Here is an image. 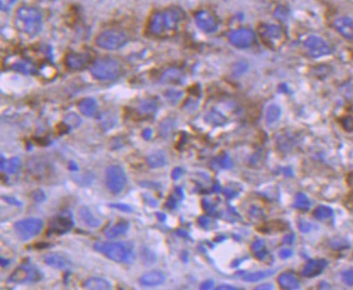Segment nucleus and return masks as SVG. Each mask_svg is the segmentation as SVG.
Here are the masks:
<instances>
[{
  "mask_svg": "<svg viewBox=\"0 0 353 290\" xmlns=\"http://www.w3.org/2000/svg\"><path fill=\"white\" fill-rule=\"evenodd\" d=\"M79 112L86 117H94L97 112V102L92 98L80 100L77 104Z\"/></svg>",
  "mask_w": 353,
  "mask_h": 290,
  "instance_id": "6ab92c4d",
  "label": "nucleus"
},
{
  "mask_svg": "<svg viewBox=\"0 0 353 290\" xmlns=\"http://www.w3.org/2000/svg\"><path fill=\"white\" fill-rule=\"evenodd\" d=\"M299 229H300L301 232L307 233V232H309L310 229H311V225H310V223H308V222H306V221H301V222L299 223Z\"/></svg>",
  "mask_w": 353,
  "mask_h": 290,
  "instance_id": "58836bf2",
  "label": "nucleus"
},
{
  "mask_svg": "<svg viewBox=\"0 0 353 290\" xmlns=\"http://www.w3.org/2000/svg\"><path fill=\"white\" fill-rule=\"evenodd\" d=\"M181 176H183V169L179 168V167H176L173 169V171H172V179L173 180H178Z\"/></svg>",
  "mask_w": 353,
  "mask_h": 290,
  "instance_id": "4c0bfd02",
  "label": "nucleus"
},
{
  "mask_svg": "<svg viewBox=\"0 0 353 290\" xmlns=\"http://www.w3.org/2000/svg\"><path fill=\"white\" fill-rule=\"evenodd\" d=\"M278 283L282 289L286 290H295L299 289L300 283L297 276L292 272H283L278 277Z\"/></svg>",
  "mask_w": 353,
  "mask_h": 290,
  "instance_id": "a211bd4d",
  "label": "nucleus"
},
{
  "mask_svg": "<svg viewBox=\"0 0 353 290\" xmlns=\"http://www.w3.org/2000/svg\"><path fill=\"white\" fill-rule=\"evenodd\" d=\"M256 289H272V285L271 284H265L263 286H259Z\"/></svg>",
  "mask_w": 353,
  "mask_h": 290,
  "instance_id": "8fccbe9b",
  "label": "nucleus"
},
{
  "mask_svg": "<svg viewBox=\"0 0 353 290\" xmlns=\"http://www.w3.org/2000/svg\"><path fill=\"white\" fill-rule=\"evenodd\" d=\"M184 18V13L177 8H169L156 12L148 23V31L154 36H165L174 33Z\"/></svg>",
  "mask_w": 353,
  "mask_h": 290,
  "instance_id": "f257e3e1",
  "label": "nucleus"
},
{
  "mask_svg": "<svg viewBox=\"0 0 353 290\" xmlns=\"http://www.w3.org/2000/svg\"><path fill=\"white\" fill-rule=\"evenodd\" d=\"M21 166H22L21 159H19L18 157H12L11 159H9V161L5 163V166L2 168V170L7 175H14L18 171Z\"/></svg>",
  "mask_w": 353,
  "mask_h": 290,
  "instance_id": "393cba45",
  "label": "nucleus"
},
{
  "mask_svg": "<svg viewBox=\"0 0 353 290\" xmlns=\"http://www.w3.org/2000/svg\"><path fill=\"white\" fill-rule=\"evenodd\" d=\"M110 207H113L115 209H119V210H121V211H124V212H132L133 211L132 208H131L130 206L123 205V204H113V205H110Z\"/></svg>",
  "mask_w": 353,
  "mask_h": 290,
  "instance_id": "c9c22d12",
  "label": "nucleus"
},
{
  "mask_svg": "<svg viewBox=\"0 0 353 290\" xmlns=\"http://www.w3.org/2000/svg\"><path fill=\"white\" fill-rule=\"evenodd\" d=\"M94 248L99 254L118 263L127 262L130 259V250L122 243H97Z\"/></svg>",
  "mask_w": 353,
  "mask_h": 290,
  "instance_id": "0eeeda50",
  "label": "nucleus"
},
{
  "mask_svg": "<svg viewBox=\"0 0 353 290\" xmlns=\"http://www.w3.org/2000/svg\"><path fill=\"white\" fill-rule=\"evenodd\" d=\"M333 215H334V211H333V209L328 206L322 205L314 210V217L317 220H320V221H324V220L331 218Z\"/></svg>",
  "mask_w": 353,
  "mask_h": 290,
  "instance_id": "a878e982",
  "label": "nucleus"
},
{
  "mask_svg": "<svg viewBox=\"0 0 353 290\" xmlns=\"http://www.w3.org/2000/svg\"><path fill=\"white\" fill-rule=\"evenodd\" d=\"M293 241H294V235H289V237L288 236L285 237V242H287V244H292Z\"/></svg>",
  "mask_w": 353,
  "mask_h": 290,
  "instance_id": "09e8293b",
  "label": "nucleus"
},
{
  "mask_svg": "<svg viewBox=\"0 0 353 290\" xmlns=\"http://www.w3.org/2000/svg\"><path fill=\"white\" fill-rule=\"evenodd\" d=\"M294 206L298 210H302V211H307V210L310 209L311 203L309 201V198L304 193H297L296 196H295Z\"/></svg>",
  "mask_w": 353,
  "mask_h": 290,
  "instance_id": "c756f323",
  "label": "nucleus"
},
{
  "mask_svg": "<svg viewBox=\"0 0 353 290\" xmlns=\"http://www.w3.org/2000/svg\"><path fill=\"white\" fill-rule=\"evenodd\" d=\"M327 266V261L324 259H316V260H310L306 263L301 271V275L307 278H312L320 275L322 272L324 271Z\"/></svg>",
  "mask_w": 353,
  "mask_h": 290,
  "instance_id": "ddd939ff",
  "label": "nucleus"
},
{
  "mask_svg": "<svg viewBox=\"0 0 353 290\" xmlns=\"http://www.w3.org/2000/svg\"><path fill=\"white\" fill-rule=\"evenodd\" d=\"M196 23L198 25V27L201 29V31H203L204 33L211 34V33H214L217 31L218 28V23L216 21L215 16L212 14L210 11H200L196 14Z\"/></svg>",
  "mask_w": 353,
  "mask_h": 290,
  "instance_id": "f8f14e48",
  "label": "nucleus"
},
{
  "mask_svg": "<svg viewBox=\"0 0 353 290\" xmlns=\"http://www.w3.org/2000/svg\"><path fill=\"white\" fill-rule=\"evenodd\" d=\"M198 222L201 226H203V227H206L210 223V220L207 217H201L199 220H198Z\"/></svg>",
  "mask_w": 353,
  "mask_h": 290,
  "instance_id": "a19ab883",
  "label": "nucleus"
},
{
  "mask_svg": "<svg viewBox=\"0 0 353 290\" xmlns=\"http://www.w3.org/2000/svg\"><path fill=\"white\" fill-rule=\"evenodd\" d=\"M89 62V57L87 56V54L84 53H69L67 54L66 59H65V64L68 68L73 69V71H80V69H82L85 66H87Z\"/></svg>",
  "mask_w": 353,
  "mask_h": 290,
  "instance_id": "dca6fc26",
  "label": "nucleus"
},
{
  "mask_svg": "<svg viewBox=\"0 0 353 290\" xmlns=\"http://www.w3.org/2000/svg\"><path fill=\"white\" fill-rule=\"evenodd\" d=\"M84 288L92 289V290H108L112 289L113 286L107 279L103 277H91L85 282Z\"/></svg>",
  "mask_w": 353,
  "mask_h": 290,
  "instance_id": "412c9836",
  "label": "nucleus"
},
{
  "mask_svg": "<svg viewBox=\"0 0 353 290\" xmlns=\"http://www.w3.org/2000/svg\"><path fill=\"white\" fill-rule=\"evenodd\" d=\"M341 277L344 283L348 286L353 287V267H350L341 273Z\"/></svg>",
  "mask_w": 353,
  "mask_h": 290,
  "instance_id": "473e14b6",
  "label": "nucleus"
},
{
  "mask_svg": "<svg viewBox=\"0 0 353 290\" xmlns=\"http://www.w3.org/2000/svg\"><path fill=\"white\" fill-rule=\"evenodd\" d=\"M43 274L39 271L38 267L30 264V263H23L19 265L15 271L10 275L9 283L13 284H25V283H33L38 282L41 279Z\"/></svg>",
  "mask_w": 353,
  "mask_h": 290,
  "instance_id": "6e6552de",
  "label": "nucleus"
},
{
  "mask_svg": "<svg viewBox=\"0 0 353 290\" xmlns=\"http://www.w3.org/2000/svg\"><path fill=\"white\" fill-rule=\"evenodd\" d=\"M214 286V282L213 281H206L204 283L201 284V289H211L212 287Z\"/></svg>",
  "mask_w": 353,
  "mask_h": 290,
  "instance_id": "37998d69",
  "label": "nucleus"
},
{
  "mask_svg": "<svg viewBox=\"0 0 353 290\" xmlns=\"http://www.w3.org/2000/svg\"><path fill=\"white\" fill-rule=\"evenodd\" d=\"M259 32L265 38H268V39H279L282 35L281 29L276 25L264 26L263 28L259 29Z\"/></svg>",
  "mask_w": 353,
  "mask_h": 290,
  "instance_id": "cd10ccee",
  "label": "nucleus"
},
{
  "mask_svg": "<svg viewBox=\"0 0 353 290\" xmlns=\"http://www.w3.org/2000/svg\"><path fill=\"white\" fill-rule=\"evenodd\" d=\"M147 164L150 168H161L167 164V156L163 152H155L147 157Z\"/></svg>",
  "mask_w": 353,
  "mask_h": 290,
  "instance_id": "5701e85b",
  "label": "nucleus"
},
{
  "mask_svg": "<svg viewBox=\"0 0 353 290\" xmlns=\"http://www.w3.org/2000/svg\"><path fill=\"white\" fill-rule=\"evenodd\" d=\"M5 198H6V201H7V202L11 203V204H13V205H18V206H21V205H22L21 203H18V202L16 201V199H14V198H11V197H5Z\"/></svg>",
  "mask_w": 353,
  "mask_h": 290,
  "instance_id": "49530a36",
  "label": "nucleus"
},
{
  "mask_svg": "<svg viewBox=\"0 0 353 290\" xmlns=\"http://www.w3.org/2000/svg\"><path fill=\"white\" fill-rule=\"evenodd\" d=\"M44 227L43 220L38 218H27L19 220L14 224V232L16 236L23 242L29 241L36 237Z\"/></svg>",
  "mask_w": 353,
  "mask_h": 290,
  "instance_id": "423d86ee",
  "label": "nucleus"
},
{
  "mask_svg": "<svg viewBox=\"0 0 353 290\" xmlns=\"http://www.w3.org/2000/svg\"><path fill=\"white\" fill-rule=\"evenodd\" d=\"M275 274L274 269H267V271H258V272H254V273H251L247 274L243 277V281L247 282V283H256L261 281V279H265L271 275Z\"/></svg>",
  "mask_w": 353,
  "mask_h": 290,
  "instance_id": "b1692460",
  "label": "nucleus"
},
{
  "mask_svg": "<svg viewBox=\"0 0 353 290\" xmlns=\"http://www.w3.org/2000/svg\"><path fill=\"white\" fill-rule=\"evenodd\" d=\"M181 78V73L177 69H169L164 73V75L162 76V79H161V82L162 83H167V84H173L176 82H179Z\"/></svg>",
  "mask_w": 353,
  "mask_h": 290,
  "instance_id": "7c9ffc66",
  "label": "nucleus"
},
{
  "mask_svg": "<svg viewBox=\"0 0 353 290\" xmlns=\"http://www.w3.org/2000/svg\"><path fill=\"white\" fill-rule=\"evenodd\" d=\"M336 31L348 41H353V18L349 16H339L334 21Z\"/></svg>",
  "mask_w": 353,
  "mask_h": 290,
  "instance_id": "4468645a",
  "label": "nucleus"
},
{
  "mask_svg": "<svg viewBox=\"0 0 353 290\" xmlns=\"http://www.w3.org/2000/svg\"><path fill=\"white\" fill-rule=\"evenodd\" d=\"M91 75L100 82H112L121 74L120 63L116 59L104 56L97 59L90 68Z\"/></svg>",
  "mask_w": 353,
  "mask_h": 290,
  "instance_id": "7ed1b4c3",
  "label": "nucleus"
},
{
  "mask_svg": "<svg viewBox=\"0 0 353 290\" xmlns=\"http://www.w3.org/2000/svg\"><path fill=\"white\" fill-rule=\"evenodd\" d=\"M219 166L221 168H231L233 167V161H231L229 156H224L219 159Z\"/></svg>",
  "mask_w": 353,
  "mask_h": 290,
  "instance_id": "72a5a7b5",
  "label": "nucleus"
},
{
  "mask_svg": "<svg viewBox=\"0 0 353 290\" xmlns=\"http://www.w3.org/2000/svg\"><path fill=\"white\" fill-rule=\"evenodd\" d=\"M252 252H253L254 256L258 260H264L268 256V249L266 248V245L264 242L261 241H256L252 245Z\"/></svg>",
  "mask_w": 353,
  "mask_h": 290,
  "instance_id": "c85d7f7f",
  "label": "nucleus"
},
{
  "mask_svg": "<svg viewBox=\"0 0 353 290\" xmlns=\"http://www.w3.org/2000/svg\"><path fill=\"white\" fill-rule=\"evenodd\" d=\"M79 218L81 221L91 228H97L100 225V221L95 218L92 211L88 207H81L78 211Z\"/></svg>",
  "mask_w": 353,
  "mask_h": 290,
  "instance_id": "aec40b11",
  "label": "nucleus"
},
{
  "mask_svg": "<svg viewBox=\"0 0 353 290\" xmlns=\"http://www.w3.org/2000/svg\"><path fill=\"white\" fill-rule=\"evenodd\" d=\"M74 226V220L69 212H63L55 216L50 221L49 231L55 235H64L68 233Z\"/></svg>",
  "mask_w": 353,
  "mask_h": 290,
  "instance_id": "9d476101",
  "label": "nucleus"
},
{
  "mask_svg": "<svg viewBox=\"0 0 353 290\" xmlns=\"http://www.w3.org/2000/svg\"><path fill=\"white\" fill-rule=\"evenodd\" d=\"M129 36L124 31L120 29H106L100 33L96 39L95 44L98 48L104 50H117L127 45Z\"/></svg>",
  "mask_w": 353,
  "mask_h": 290,
  "instance_id": "20e7f679",
  "label": "nucleus"
},
{
  "mask_svg": "<svg viewBox=\"0 0 353 290\" xmlns=\"http://www.w3.org/2000/svg\"><path fill=\"white\" fill-rule=\"evenodd\" d=\"M33 196H34L35 201L38 202V203L44 202V201H45V198H46V195H45V193L41 191V189H37V191L34 193Z\"/></svg>",
  "mask_w": 353,
  "mask_h": 290,
  "instance_id": "e433bc0d",
  "label": "nucleus"
},
{
  "mask_svg": "<svg viewBox=\"0 0 353 290\" xmlns=\"http://www.w3.org/2000/svg\"><path fill=\"white\" fill-rule=\"evenodd\" d=\"M15 2L16 0H0V8L3 11H7L15 4Z\"/></svg>",
  "mask_w": 353,
  "mask_h": 290,
  "instance_id": "f704fd0d",
  "label": "nucleus"
},
{
  "mask_svg": "<svg viewBox=\"0 0 353 290\" xmlns=\"http://www.w3.org/2000/svg\"><path fill=\"white\" fill-rule=\"evenodd\" d=\"M142 137L145 139V140H150L151 137H153V131H151L150 129H145L143 133H142Z\"/></svg>",
  "mask_w": 353,
  "mask_h": 290,
  "instance_id": "c03bdc74",
  "label": "nucleus"
},
{
  "mask_svg": "<svg viewBox=\"0 0 353 290\" xmlns=\"http://www.w3.org/2000/svg\"><path fill=\"white\" fill-rule=\"evenodd\" d=\"M157 109V103L154 100H145L144 102L140 103L139 111L143 114H153Z\"/></svg>",
  "mask_w": 353,
  "mask_h": 290,
  "instance_id": "2f4dec72",
  "label": "nucleus"
},
{
  "mask_svg": "<svg viewBox=\"0 0 353 290\" xmlns=\"http://www.w3.org/2000/svg\"><path fill=\"white\" fill-rule=\"evenodd\" d=\"M16 26L21 32L29 36H36L43 28V14L38 9L29 6L21 7L15 15Z\"/></svg>",
  "mask_w": 353,
  "mask_h": 290,
  "instance_id": "f03ea898",
  "label": "nucleus"
},
{
  "mask_svg": "<svg viewBox=\"0 0 353 290\" xmlns=\"http://www.w3.org/2000/svg\"><path fill=\"white\" fill-rule=\"evenodd\" d=\"M255 41V34L248 28H239L229 35L230 44L239 49H246Z\"/></svg>",
  "mask_w": 353,
  "mask_h": 290,
  "instance_id": "9b49d317",
  "label": "nucleus"
},
{
  "mask_svg": "<svg viewBox=\"0 0 353 290\" xmlns=\"http://www.w3.org/2000/svg\"><path fill=\"white\" fill-rule=\"evenodd\" d=\"M290 256H292V252H290V250H288V249H283V250H281V252H280V257L282 259H287Z\"/></svg>",
  "mask_w": 353,
  "mask_h": 290,
  "instance_id": "79ce46f5",
  "label": "nucleus"
},
{
  "mask_svg": "<svg viewBox=\"0 0 353 290\" xmlns=\"http://www.w3.org/2000/svg\"><path fill=\"white\" fill-rule=\"evenodd\" d=\"M45 262L47 265L54 267L56 269H64L68 268L72 265L70 260L65 257L62 254H56V253H50L45 256Z\"/></svg>",
  "mask_w": 353,
  "mask_h": 290,
  "instance_id": "2eb2a0df",
  "label": "nucleus"
},
{
  "mask_svg": "<svg viewBox=\"0 0 353 290\" xmlns=\"http://www.w3.org/2000/svg\"><path fill=\"white\" fill-rule=\"evenodd\" d=\"M176 205H177V203H176V201H175V198L170 197V198L168 199L167 207H168L169 209H174V208L176 207Z\"/></svg>",
  "mask_w": 353,
  "mask_h": 290,
  "instance_id": "ea45409f",
  "label": "nucleus"
},
{
  "mask_svg": "<svg viewBox=\"0 0 353 290\" xmlns=\"http://www.w3.org/2000/svg\"><path fill=\"white\" fill-rule=\"evenodd\" d=\"M218 290H221V289H229V290H236L237 287L235 286H230V285H221V286H218L217 287Z\"/></svg>",
  "mask_w": 353,
  "mask_h": 290,
  "instance_id": "a18cd8bd",
  "label": "nucleus"
},
{
  "mask_svg": "<svg viewBox=\"0 0 353 290\" xmlns=\"http://www.w3.org/2000/svg\"><path fill=\"white\" fill-rule=\"evenodd\" d=\"M128 182V178L124 170L118 165H110L106 169L105 184L110 193L115 195L123 191Z\"/></svg>",
  "mask_w": 353,
  "mask_h": 290,
  "instance_id": "39448f33",
  "label": "nucleus"
},
{
  "mask_svg": "<svg viewBox=\"0 0 353 290\" xmlns=\"http://www.w3.org/2000/svg\"><path fill=\"white\" fill-rule=\"evenodd\" d=\"M304 46L307 49L309 55H311L312 57L325 56V55L330 54L331 52L329 45L324 41L323 38H321L319 36L308 37L304 43Z\"/></svg>",
  "mask_w": 353,
  "mask_h": 290,
  "instance_id": "1a4fd4ad",
  "label": "nucleus"
},
{
  "mask_svg": "<svg viewBox=\"0 0 353 290\" xmlns=\"http://www.w3.org/2000/svg\"><path fill=\"white\" fill-rule=\"evenodd\" d=\"M281 117V108L277 104H271L267 108L266 113V121L268 124H275L277 123Z\"/></svg>",
  "mask_w": 353,
  "mask_h": 290,
  "instance_id": "bb28decb",
  "label": "nucleus"
},
{
  "mask_svg": "<svg viewBox=\"0 0 353 290\" xmlns=\"http://www.w3.org/2000/svg\"><path fill=\"white\" fill-rule=\"evenodd\" d=\"M129 229V223L126 221H120L113 226H110L105 231V236L107 238H116L121 235H123L128 232Z\"/></svg>",
  "mask_w": 353,
  "mask_h": 290,
  "instance_id": "4be33fe9",
  "label": "nucleus"
},
{
  "mask_svg": "<svg viewBox=\"0 0 353 290\" xmlns=\"http://www.w3.org/2000/svg\"><path fill=\"white\" fill-rule=\"evenodd\" d=\"M165 278L164 273L160 271H151L139 278V284L145 287H156L162 285L165 282Z\"/></svg>",
  "mask_w": 353,
  "mask_h": 290,
  "instance_id": "f3484780",
  "label": "nucleus"
},
{
  "mask_svg": "<svg viewBox=\"0 0 353 290\" xmlns=\"http://www.w3.org/2000/svg\"><path fill=\"white\" fill-rule=\"evenodd\" d=\"M0 263H2L3 267H6L7 265L10 264V261H9V260L5 259V258H2V259H0Z\"/></svg>",
  "mask_w": 353,
  "mask_h": 290,
  "instance_id": "de8ad7c7",
  "label": "nucleus"
}]
</instances>
